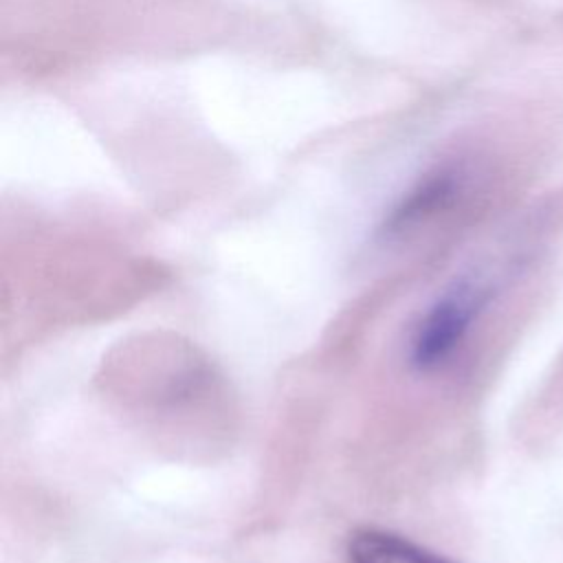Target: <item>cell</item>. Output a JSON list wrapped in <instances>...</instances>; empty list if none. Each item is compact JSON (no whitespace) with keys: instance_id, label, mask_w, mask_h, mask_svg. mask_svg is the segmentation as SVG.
I'll return each mask as SVG.
<instances>
[{"instance_id":"obj_1","label":"cell","mask_w":563,"mask_h":563,"mask_svg":"<svg viewBox=\"0 0 563 563\" xmlns=\"http://www.w3.org/2000/svg\"><path fill=\"white\" fill-rule=\"evenodd\" d=\"M486 301L488 288L473 277H460L446 286L411 330L407 343L409 367L429 374L446 365Z\"/></svg>"},{"instance_id":"obj_2","label":"cell","mask_w":563,"mask_h":563,"mask_svg":"<svg viewBox=\"0 0 563 563\" xmlns=\"http://www.w3.org/2000/svg\"><path fill=\"white\" fill-rule=\"evenodd\" d=\"M471 180V172L462 163H444L427 172L416 185H411L402 198L389 209L378 233L385 242H398L438 216L453 209L464 196Z\"/></svg>"},{"instance_id":"obj_3","label":"cell","mask_w":563,"mask_h":563,"mask_svg":"<svg viewBox=\"0 0 563 563\" xmlns=\"http://www.w3.org/2000/svg\"><path fill=\"white\" fill-rule=\"evenodd\" d=\"M350 563H449L407 537L380 530L361 528L347 541Z\"/></svg>"}]
</instances>
